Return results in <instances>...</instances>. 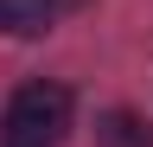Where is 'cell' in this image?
<instances>
[{
	"label": "cell",
	"mask_w": 153,
	"mask_h": 147,
	"mask_svg": "<svg viewBox=\"0 0 153 147\" xmlns=\"http://www.w3.org/2000/svg\"><path fill=\"white\" fill-rule=\"evenodd\" d=\"M70 128V90L64 83H19L0 122V147H57Z\"/></svg>",
	"instance_id": "cell-1"
},
{
	"label": "cell",
	"mask_w": 153,
	"mask_h": 147,
	"mask_svg": "<svg viewBox=\"0 0 153 147\" xmlns=\"http://www.w3.org/2000/svg\"><path fill=\"white\" fill-rule=\"evenodd\" d=\"M96 141L102 147H153V128L134 115V109H108V115L96 122Z\"/></svg>",
	"instance_id": "cell-3"
},
{
	"label": "cell",
	"mask_w": 153,
	"mask_h": 147,
	"mask_svg": "<svg viewBox=\"0 0 153 147\" xmlns=\"http://www.w3.org/2000/svg\"><path fill=\"white\" fill-rule=\"evenodd\" d=\"M51 0H0V32H13V39H38V32H51Z\"/></svg>",
	"instance_id": "cell-2"
}]
</instances>
